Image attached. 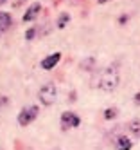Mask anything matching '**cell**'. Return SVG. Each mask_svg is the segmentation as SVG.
Listing matches in <instances>:
<instances>
[{"instance_id": "cell-8", "label": "cell", "mask_w": 140, "mask_h": 150, "mask_svg": "<svg viewBox=\"0 0 140 150\" xmlns=\"http://www.w3.org/2000/svg\"><path fill=\"white\" fill-rule=\"evenodd\" d=\"M9 27H11V15L0 11V31H7Z\"/></svg>"}, {"instance_id": "cell-9", "label": "cell", "mask_w": 140, "mask_h": 150, "mask_svg": "<svg viewBox=\"0 0 140 150\" xmlns=\"http://www.w3.org/2000/svg\"><path fill=\"white\" fill-rule=\"evenodd\" d=\"M127 128L131 130V134H133V136H138V137H140V120H133V121H129Z\"/></svg>"}, {"instance_id": "cell-4", "label": "cell", "mask_w": 140, "mask_h": 150, "mask_svg": "<svg viewBox=\"0 0 140 150\" xmlns=\"http://www.w3.org/2000/svg\"><path fill=\"white\" fill-rule=\"evenodd\" d=\"M79 123H81V120H79L77 114H74V112H63L61 114V128H63V130L79 127Z\"/></svg>"}, {"instance_id": "cell-15", "label": "cell", "mask_w": 140, "mask_h": 150, "mask_svg": "<svg viewBox=\"0 0 140 150\" xmlns=\"http://www.w3.org/2000/svg\"><path fill=\"white\" fill-rule=\"evenodd\" d=\"M135 101H140V94H138V96H135Z\"/></svg>"}, {"instance_id": "cell-11", "label": "cell", "mask_w": 140, "mask_h": 150, "mask_svg": "<svg viewBox=\"0 0 140 150\" xmlns=\"http://www.w3.org/2000/svg\"><path fill=\"white\" fill-rule=\"evenodd\" d=\"M115 114H117V110L115 109H110V110L104 112V117H106V120H111V117H115Z\"/></svg>"}, {"instance_id": "cell-1", "label": "cell", "mask_w": 140, "mask_h": 150, "mask_svg": "<svg viewBox=\"0 0 140 150\" xmlns=\"http://www.w3.org/2000/svg\"><path fill=\"white\" fill-rule=\"evenodd\" d=\"M118 81H120V76H118V67H117V63H111V65H108L101 72L99 89L104 91V92H113L118 87Z\"/></svg>"}, {"instance_id": "cell-2", "label": "cell", "mask_w": 140, "mask_h": 150, "mask_svg": "<svg viewBox=\"0 0 140 150\" xmlns=\"http://www.w3.org/2000/svg\"><path fill=\"white\" fill-rule=\"evenodd\" d=\"M40 101L43 103V105H47V107H50L54 101H56V98H58V89H56V85L54 83H45L43 87L40 89Z\"/></svg>"}, {"instance_id": "cell-14", "label": "cell", "mask_w": 140, "mask_h": 150, "mask_svg": "<svg viewBox=\"0 0 140 150\" xmlns=\"http://www.w3.org/2000/svg\"><path fill=\"white\" fill-rule=\"evenodd\" d=\"M97 2H99V4H106V2H108V0H97Z\"/></svg>"}, {"instance_id": "cell-12", "label": "cell", "mask_w": 140, "mask_h": 150, "mask_svg": "<svg viewBox=\"0 0 140 150\" xmlns=\"http://www.w3.org/2000/svg\"><path fill=\"white\" fill-rule=\"evenodd\" d=\"M34 35H36V29H34V27H31L27 33H25V38H27V40H32V38H34Z\"/></svg>"}, {"instance_id": "cell-16", "label": "cell", "mask_w": 140, "mask_h": 150, "mask_svg": "<svg viewBox=\"0 0 140 150\" xmlns=\"http://www.w3.org/2000/svg\"><path fill=\"white\" fill-rule=\"evenodd\" d=\"M2 2H6V0H0V4H2Z\"/></svg>"}, {"instance_id": "cell-10", "label": "cell", "mask_w": 140, "mask_h": 150, "mask_svg": "<svg viewBox=\"0 0 140 150\" xmlns=\"http://www.w3.org/2000/svg\"><path fill=\"white\" fill-rule=\"evenodd\" d=\"M68 20H70L68 13H63V15L59 16V20H58V27H65V25L68 24Z\"/></svg>"}, {"instance_id": "cell-7", "label": "cell", "mask_w": 140, "mask_h": 150, "mask_svg": "<svg viewBox=\"0 0 140 150\" xmlns=\"http://www.w3.org/2000/svg\"><path fill=\"white\" fill-rule=\"evenodd\" d=\"M115 146H117V150H131L133 143L127 136H118L117 141H115Z\"/></svg>"}, {"instance_id": "cell-13", "label": "cell", "mask_w": 140, "mask_h": 150, "mask_svg": "<svg viewBox=\"0 0 140 150\" xmlns=\"http://www.w3.org/2000/svg\"><path fill=\"white\" fill-rule=\"evenodd\" d=\"M92 65H93V60L90 58V60H84L81 67H83V69H92Z\"/></svg>"}, {"instance_id": "cell-3", "label": "cell", "mask_w": 140, "mask_h": 150, "mask_svg": "<svg viewBox=\"0 0 140 150\" xmlns=\"http://www.w3.org/2000/svg\"><path fill=\"white\" fill-rule=\"evenodd\" d=\"M38 112H40V109H38V107H34V105L24 107V109H22V112L18 114V123H20L22 127H27L29 123H32V121L36 120Z\"/></svg>"}, {"instance_id": "cell-6", "label": "cell", "mask_w": 140, "mask_h": 150, "mask_svg": "<svg viewBox=\"0 0 140 150\" xmlns=\"http://www.w3.org/2000/svg\"><path fill=\"white\" fill-rule=\"evenodd\" d=\"M40 9H41V6L36 2V4H32L27 11H25V15H24V22H32L36 16H38V13H40Z\"/></svg>"}, {"instance_id": "cell-5", "label": "cell", "mask_w": 140, "mask_h": 150, "mask_svg": "<svg viewBox=\"0 0 140 150\" xmlns=\"http://www.w3.org/2000/svg\"><path fill=\"white\" fill-rule=\"evenodd\" d=\"M59 60H61V54H59V52H54V54H50V56H47L45 60H43L41 62V67L43 69H54V67H56L58 65V63H59Z\"/></svg>"}]
</instances>
